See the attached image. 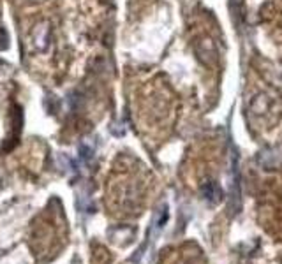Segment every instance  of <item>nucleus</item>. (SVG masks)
<instances>
[{
	"instance_id": "f257e3e1",
	"label": "nucleus",
	"mask_w": 282,
	"mask_h": 264,
	"mask_svg": "<svg viewBox=\"0 0 282 264\" xmlns=\"http://www.w3.org/2000/svg\"><path fill=\"white\" fill-rule=\"evenodd\" d=\"M231 9H233L235 16H238V11H240V0H231Z\"/></svg>"
}]
</instances>
